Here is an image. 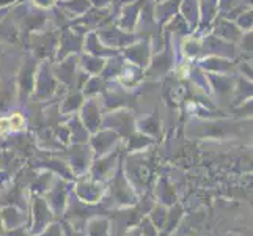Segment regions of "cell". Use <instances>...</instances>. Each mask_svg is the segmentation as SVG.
<instances>
[{
  "label": "cell",
  "instance_id": "6da1fadb",
  "mask_svg": "<svg viewBox=\"0 0 253 236\" xmlns=\"http://www.w3.org/2000/svg\"><path fill=\"white\" fill-rule=\"evenodd\" d=\"M176 68V47L173 38L164 32V43L158 52H153L150 63L143 69V81H161Z\"/></svg>",
  "mask_w": 253,
  "mask_h": 236
},
{
  "label": "cell",
  "instance_id": "7a4b0ae2",
  "mask_svg": "<svg viewBox=\"0 0 253 236\" xmlns=\"http://www.w3.org/2000/svg\"><path fill=\"white\" fill-rule=\"evenodd\" d=\"M40 60L35 58L29 50H25L22 55L19 66L14 76L16 89H17V101L21 104L27 102V99L33 94V87H35V76H37Z\"/></svg>",
  "mask_w": 253,
  "mask_h": 236
},
{
  "label": "cell",
  "instance_id": "3957f363",
  "mask_svg": "<svg viewBox=\"0 0 253 236\" xmlns=\"http://www.w3.org/2000/svg\"><path fill=\"white\" fill-rule=\"evenodd\" d=\"M58 33L60 32L55 30H41L27 35V50L40 62L42 60L54 62L58 46Z\"/></svg>",
  "mask_w": 253,
  "mask_h": 236
},
{
  "label": "cell",
  "instance_id": "277c9868",
  "mask_svg": "<svg viewBox=\"0 0 253 236\" xmlns=\"http://www.w3.org/2000/svg\"><path fill=\"white\" fill-rule=\"evenodd\" d=\"M238 123L231 120H192L189 123V136L220 139L231 136Z\"/></svg>",
  "mask_w": 253,
  "mask_h": 236
},
{
  "label": "cell",
  "instance_id": "5b68a950",
  "mask_svg": "<svg viewBox=\"0 0 253 236\" xmlns=\"http://www.w3.org/2000/svg\"><path fill=\"white\" fill-rule=\"evenodd\" d=\"M94 32H96V35H98L99 41L104 46H107L110 49H115L118 52L121 49H125L126 46L132 45L134 41H137L138 38H140V35H138L137 32L130 33V32L121 30L113 21L107 22L106 25H102V27H99Z\"/></svg>",
  "mask_w": 253,
  "mask_h": 236
},
{
  "label": "cell",
  "instance_id": "8992f818",
  "mask_svg": "<svg viewBox=\"0 0 253 236\" xmlns=\"http://www.w3.org/2000/svg\"><path fill=\"white\" fill-rule=\"evenodd\" d=\"M58 81L52 73V62L42 60L38 63L37 76H35V87H33V96L38 101H47L54 96L58 90Z\"/></svg>",
  "mask_w": 253,
  "mask_h": 236
},
{
  "label": "cell",
  "instance_id": "52a82bcc",
  "mask_svg": "<svg viewBox=\"0 0 253 236\" xmlns=\"http://www.w3.org/2000/svg\"><path fill=\"white\" fill-rule=\"evenodd\" d=\"M112 6L109 8H98V6H91L85 14H82L77 19H73L69 22L68 27H71L73 30H76L77 33H88V32H94L98 30L102 25H106L107 22L113 21L112 17Z\"/></svg>",
  "mask_w": 253,
  "mask_h": 236
},
{
  "label": "cell",
  "instance_id": "ba28073f",
  "mask_svg": "<svg viewBox=\"0 0 253 236\" xmlns=\"http://www.w3.org/2000/svg\"><path fill=\"white\" fill-rule=\"evenodd\" d=\"M22 8L24 13H21L14 21L21 33H25V37H27L30 33L46 30V25L50 21V16L47 11L38 10V8H35L33 5L29 3H24Z\"/></svg>",
  "mask_w": 253,
  "mask_h": 236
},
{
  "label": "cell",
  "instance_id": "9c48e42d",
  "mask_svg": "<svg viewBox=\"0 0 253 236\" xmlns=\"http://www.w3.org/2000/svg\"><path fill=\"white\" fill-rule=\"evenodd\" d=\"M200 45H202V58L203 57H223L230 60H238L236 45L225 41L209 32L200 37Z\"/></svg>",
  "mask_w": 253,
  "mask_h": 236
},
{
  "label": "cell",
  "instance_id": "30bf717a",
  "mask_svg": "<svg viewBox=\"0 0 253 236\" xmlns=\"http://www.w3.org/2000/svg\"><path fill=\"white\" fill-rule=\"evenodd\" d=\"M146 5V0H130V2H121L117 11L115 22L121 30L125 32H137L138 19H140L142 11Z\"/></svg>",
  "mask_w": 253,
  "mask_h": 236
},
{
  "label": "cell",
  "instance_id": "8fae6325",
  "mask_svg": "<svg viewBox=\"0 0 253 236\" xmlns=\"http://www.w3.org/2000/svg\"><path fill=\"white\" fill-rule=\"evenodd\" d=\"M52 73L60 85H63L68 90H74L77 76H79V55L73 54L58 60V62H52Z\"/></svg>",
  "mask_w": 253,
  "mask_h": 236
},
{
  "label": "cell",
  "instance_id": "7c38bea8",
  "mask_svg": "<svg viewBox=\"0 0 253 236\" xmlns=\"http://www.w3.org/2000/svg\"><path fill=\"white\" fill-rule=\"evenodd\" d=\"M120 55L123 57L126 63H130L134 66H138L145 69L150 63V58L153 55V45L150 38L140 37L132 45L126 46L125 49L120 50Z\"/></svg>",
  "mask_w": 253,
  "mask_h": 236
},
{
  "label": "cell",
  "instance_id": "4fadbf2b",
  "mask_svg": "<svg viewBox=\"0 0 253 236\" xmlns=\"http://www.w3.org/2000/svg\"><path fill=\"white\" fill-rule=\"evenodd\" d=\"M102 126L106 129H112L113 133L130 136L134 133L135 126V118L134 113L127 109H115L102 117Z\"/></svg>",
  "mask_w": 253,
  "mask_h": 236
},
{
  "label": "cell",
  "instance_id": "5bb4252c",
  "mask_svg": "<svg viewBox=\"0 0 253 236\" xmlns=\"http://www.w3.org/2000/svg\"><path fill=\"white\" fill-rule=\"evenodd\" d=\"M82 50H84V35L77 33L71 27L65 25L63 30H60L58 33V46H57L54 62H58V60L73 54L79 55L82 54Z\"/></svg>",
  "mask_w": 253,
  "mask_h": 236
},
{
  "label": "cell",
  "instance_id": "9a60e30c",
  "mask_svg": "<svg viewBox=\"0 0 253 236\" xmlns=\"http://www.w3.org/2000/svg\"><path fill=\"white\" fill-rule=\"evenodd\" d=\"M81 121L88 133H96L102 126V110L99 104V96L96 98H86L81 107Z\"/></svg>",
  "mask_w": 253,
  "mask_h": 236
},
{
  "label": "cell",
  "instance_id": "2e32d148",
  "mask_svg": "<svg viewBox=\"0 0 253 236\" xmlns=\"http://www.w3.org/2000/svg\"><path fill=\"white\" fill-rule=\"evenodd\" d=\"M209 89L211 93L215 94V98L220 101H231L234 93V85H236V76H226V74H209L206 73Z\"/></svg>",
  "mask_w": 253,
  "mask_h": 236
},
{
  "label": "cell",
  "instance_id": "e0dca14e",
  "mask_svg": "<svg viewBox=\"0 0 253 236\" xmlns=\"http://www.w3.org/2000/svg\"><path fill=\"white\" fill-rule=\"evenodd\" d=\"M205 73L209 74H226L236 76V60L223 57H203L195 62Z\"/></svg>",
  "mask_w": 253,
  "mask_h": 236
},
{
  "label": "cell",
  "instance_id": "ac0fdd59",
  "mask_svg": "<svg viewBox=\"0 0 253 236\" xmlns=\"http://www.w3.org/2000/svg\"><path fill=\"white\" fill-rule=\"evenodd\" d=\"M209 33L215 35L228 43H233V45H238V41L241 38L242 32L238 29V25L234 24L231 19H226V17L217 16L212 21L211 27H209Z\"/></svg>",
  "mask_w": 253,
  "mask_h": 236
},
{
  "label": "cell",
  "instance_id": "d6986e66",
  "mask_svg": "<svg viewBox=\"0 0 253 236\" xmlns=\"http://www.w3.org/2000/svg\"><path fill=\"white\" fill-rule=\"evenodd\" d=\"M200 2V25L195 35H205L211 27L212 21L219 16V0H198Z\"/></svg>",
  "mask_w": 253,
  "mask_h": 236
},
{
  "label": "cell",
  "instance_id": "ffe728a7",
  "mask_svg": "<svg viewBox=\"0 0 253 236\" xmlns=\"http://www.w3.org/2000/svg\"><path fill=\"white\" fill-rule=\"evenodd\" d=\"M181 0H159L153 8V19L159 29H164L174 14H178Z\"/></svg>",
  "mask_w": 253,
  "mask_h": 236
},
{
  "label": "cell",
  "instance_id": "44dd1931",
  "mask_svg": "<svg viewBox=\"0 0 253 236\" xmlns=\"http://www.w3.org/2000/svg\"><path fill=\"white\" fill-rule=\"evenodd\" d=\"M142 81H143V69L125 62L115 82L120 87H123L125 90H132V89H137Z\"/></svg>",
  "mask_w": 253,
  "mask_h": 236
},
{
  "label": "cell",
  "instance_id": "7402d4cb",
  "mask_svg": "<svg viewBox=\"0 0 253 236\" xmlns=\"http://www.w3.org/2000/svg\"><path fill=\"white\" fill-rule=\"evenodd\" d=\"M82 52H86V54H91V55L101 57V58H110L113 55L120 54L118 50L104 46L99 41L96 32H88V33L84 35V50Z\"/></svg>",
  "mask_w": 253,
  "mask_h": 236
},
{
  "label": "cell",
  "instance_id": "603a6c76",
  "mask_svg": "<svg viewBox=\"0 0 253 236\" xmlns=\"http://www.w3.org/2000/svg\"><path fill=\"white\" fill-rule=\"evenodd\" d=\"M55 6L58 8V11H62L65 17L73 21L88 11L91 3L88 0H58Z\"/></svg>",
  "mask_w": 253,
  "mask_h": 236
},
{
  "label": "cell",
  "instance_id": "cb8c5ba5",
  "mask_svg": "<svg viewBox=\"0 0 253 236\" xmlns=\"http://www.w3.org/2000/svg\"><path fill=\"white\" fill-rule=\"evenodd\" d=\"M178 13L184 17L192 32H195L200 25V2L198 0H181Z\"/></svg>",
  "mask_w": 253,
  "mask_h": 236
},
{
  "label": "cell",
  "instance_id": "d4e9b609",
  "mask_svg": "<svg viewBox=\"0 0 253 236\" xmlns=\"http://www.w3.org/2000/svg\"><path fill=\"white\" fill-rule=\"evenodd\" d=\"M17 101V89L14 76L6 77L0 82V112L8 110Z\"/></svg>",
  "mask_w": 253,
  "mask_h": 236
},
{
  "label": "cell",
  "instance_id": "484cf974",
  "mask_svg": "<svg viewBox=\"0 0 253 236\" xmlns=\"http://www.w3.org/2000/svg\"><path fill=\"white\" fill-rule=\"evenodd\" d=\"M118 142V134L113 133L112 129H99L94 133L93 137V148L96 150L98 154H104V153H109L110 148Z\"/></svg>",
  "mask_w": 253,
  "mask_h": 236
},
{
  "label": "cell",
  "instance_id": "4316f807",
  "mask_svg": "<svg viewBox=\"0 0 253 236\" xmlns=\"http://www.w3.org/2000/svg\"><path fill=\"white\" fill-rule=\"evenodd\" d=\"M21 41V30L14 21H10V14L0 21V45H17Z\"/></svg>",
  "mask_w": 253,
  "mask_h": 236
},
{
  "label": "cell",
  "instance_id": "83f0119b",
  "mask_svg": "<svg viewBox=\"0 0 253 236\" xmlns=\"http://www.w3.org/2000/svg\"><path fill=\"white\" fill-rule=\"evenodd\" d=\"M164 30L165 33H169L171 38H186L189 35H192V29L189 27V24L184 21V17H182L179 13L174 14L171 19L164 25Z\"/></svg>",
  "mask_w": 253,
  "mask_h": 236
},
{
  "label": "cell",
  "instance_id": "f1b7e54d",
  "mask_svg": "<svg viewBox=\"0 0 253 236\" xmlns=\"http://www.w3.org/2000/svg\"><path fill=\"white\" fill-rule=\"evenodd\" d=\"M104 63H106V58L86 54V52L79 54V69L88 76H99L104 68Z\"/></svg>",
  "mask_w": 253,
  "mask_h": 236
},
{
  "label": "cell",
  "instance_id": "f546056e",
  "mask_svg": "<svg viewBox=\"0 0 253 236\" xmlns=\"http://www.w3.org/2000/svg\"><path fill=\"white\" fill-rule=\"evenodd\" d=\"M179 50L182 52V55H184L189 62H197V60L202 58V45H200L198 35L192 33L189 37L182 38Z\"/></svg>",
  "mask_w": 253,
  "mask_h": 236
},
{
  "label": "cell",
  "instance_id": "4dcf8cb0",
  "mask_svg": "<svg viewBox=\"0 0 253 236\" xmlns=\"http://www.w3.org/2000/svg\"><path fill=\"white\" fill-rule=\"evenodd\" d=\"M85 101V96L82 94L81 90H69L66 93V96L62 99V104H60V110H62L63 115H71L74 112H79L82 104Z\"/></svg>",
  "mask_w": 253,
  "mask_h": 236
},
{
  "label": "cell",
  "instance_id": "1f68e13d",
  "mask_svg": "<svg viewBox=\"0 0 253 236\" xmlns=\"http://www.w3.org/2000/svg\"><path fill=\"white\" fill-rule=\"evenodd\" d=\"M110 82L104 81L101 76H88V79L85 81V84L82 85V94L85 98H96V96H101L106 89L109 87Z\"/></svg>",
  "mask_w": 253,
  "mask_h": 236
},
{
  "label": "cell",
  "instance_id": "d6a6232c",
  "mask_svg": "<svg viewBox=\"0 0 253 236\" xmlns=\"http://www.w3.org/2000/svg\"><path fill=\"white\" fill-rule=\"evenodd\" d=\"M123 65H125V60L120 54L113 55L110 58H106V63H104V68H102V71H101L99 76L107 82H115L120 71H121V68H123Z\"/></svg>",
  "mask_w": 253,
  "mask_h": 236
},
{
  "label": "cell",
  "instance_id": "836d02e7",
  "mask_svg": "<svg viewBox=\"0 0 253 236\" xmlns=\"http://www.w3.org/2000/svg\"><path fill=\"white\" fill-rule=\"evenodd\" d=\"M135 126H138V129L148 137H156L161 133V118L158 112H153L151 115H148L142 120L135 121Z\"/></svg>",
  "mask_w": 253,
  "mask_h": 236
},
{
  "label": "cell",
  "instance_id": "e575fe53",
  "mask_svg": "<svg viewBox=\"0 0 253 236\" xmlns=\"http://www.w3.org/2000/svg\"><path fill=\"white\" fill-rule=\"evenodd\" d=\"M186 76H187L189 81L197 87V89H202L205 93H211V89H209V82H208L206 73L197 63H192V65L187 66Z\"/></svg>",
  "mask_w": 253,
  "mask_h": 236
},
{
  "label": "cell",
  "instance_id": "d590c367",
  "mask_svg": "<svg viewBox=\"0 0 253 236\" xmlns=\"http://www.w3.org/2000/svg\"><path fill=\"white\" fill-rule=\"evenodd\" d=\"M252 81L246 77L236 76V85H234V93H233V99L234 102H247L252 99Z\"/></svg>",
  "mask_w": 253,
  "mask_h": 236
},
{
  "label": "cell",
  "instance_id": "8d00e7d4",
  "mask_svg": "<svg viewBox=\"0 0 253 236\" xmlns=\"http://www.w3.org/2000/svg\"><path fill=\"white\" fill-rule=\"evenodd\" d=\"M233 22L238 25V29L242 33L252 32V27H253V11H252V8H247V10H244L239 14L234 16Z\"/></svg>",
  "mask_w": 253,
  "mask_h": 236
},
{
  "label": "cell",
  "instance_id": "74e56055",
  "mask_svg": "<svg viewBox=\"0 0 253 236\" xmlns=\"http://www.w3.org/2000/svg\"><path fill=\"white\" fill-rule=\"evenodd\" d=\"M236 47H239L244 54H246V57H252V32H246L241 35V38L238 41Z\"/></svg>",
  "mask_w": 253,
  "mask_h": 236
},
{
  "label": "cell",
  "instance_id": "f35d334b",
  "mask_svg": "<svg viewBox=\"0 0 253 236\" xmlns=\"http://www.w3.org/2000/svg\"><path fill=\"white\" fill-rule=\"evenodd\" d=\"M151 143L150 137L148 136H132L130 137V150H140V148H145Z\"/></svg>",
  "mask_w": 253,
  "mask_h": 236
},
{
  "label": "cell",
  "instance_id": "ab89813d",
  "mask_svg": "<svg viewBox=\"0 0 253 236\" xmlns=\"http://www.w3.org/2000/svg\"><path fill=\"white\" fill-rule=\"evenodd\" d=\"M58 0H30V5H33L38 10H44V11H50L52 8L57 5Z\"/></svg>",
  "mask_w": 253,
  "mask_h": 236
},
{
  "label": "cell",
  "instance_id": "60d3db41",
  "mask_svg": "<svg viewBox=\"0 0 253 236\" xmlns=\"http://www.w3.org/2000/svg\"><path fill=\"white\" fill-rule=\"evenodd\" d=\"M8 57H6V54L5 52H0V82L3 81V79H6V77H11V76H6V71H8Z\"/></svg>",
  "mask_w": 253,
  "mask_h": 236
},
{
  "label": "cell",
  "instance_id": "b9f144b4",
  "mask_svg": "<svg viewBox=\"0 0 253 236\" xmlns=\"http://www.w3.org/2000/svg\"><path fill=\"white\" fill-rule=\"evenodd\" d=\"M91 3V6H98V8H109L112 6V3L115 2V0H88Z\"/></svg>",
  "mask_w": 253,
  "mask_h": 236
},
{
  "label": "cell",
  "instance_id": "7bdbcfd3",
  "mask_svg": "<svg viewBox=\"0 0 253 236\" xmlns=\"http://www.w3.org/2000/svg\"><path fill=\"white\" fill-rule=\"evenodd\" d=\"M21 0H0V8H13V5H16Z\"/></svg>",
  "mask_w": 253,
  "mask_h": 236
},
{
  "label": "cell",
  "instance_id": "ee69618b",
  "mask_svg": "<svg viewBox=\"0 0 253 236\" xmlns=\"http://www.w3.org/2000/svg\"><path fill=\"white\" fill-rule=\"evenodd\" d=\"M10 13H11V8H0V21L5 19Z\"/></svg>",
  "mask_w": 253,
  "mask_h": 236
}]
</instances>
